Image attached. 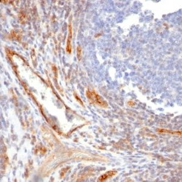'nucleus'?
Listing matches in <instances>:
<instances>
[{
  "instance_id": "5",
  "label": "nucleus",
  "mask_w": 182,
  "mask_h": 182,
  "mask_svg": "<svg viewBox=\"0 0 182 182\" xmlns=\"http://www.w3.org/2000/svg\"><path fill=\"white\" fill-rule=\"evenodd\" d=\"M77 55L78 56V58L80 59V57L81 56V49L80 48V47L78 46L77 48Z\"/></svg>"
},
{
  "instance_id": "3",
  "label": "nucleus",
  "mask_w": 182,
  "mask_h": 182,
  "mask_svg": "<svg viewBox=\"0 0 182 182\" xmlns=\"http://www.w3.org/2000/svg\"><path fill=\"white\" fill-rule=\"evenodd\" d=\"M116 174V172L114 170H111V171H108L104 174L103 175H102L101 176L99 177L98 179V181H105L106 180L108 179L109 178L112 177V176L115 175Z\"/></svg>"
},
{
  "instance_id": "4",
  "label": "nucleus",
  "mask_w": 182,
  "mask_h": 182,
  "mask_svg": "<svg viewBox=\"0 0 182 182\" xmlns=\"http://www.w3.org/2000/svg\"><path fill=\"white\" fill-rule=\"evenodd\" d=\"M158 132H162V133H168V134H174V135H181V132H179V131H171V130H168V129H158Z\"/></svg>"
},
{
  "instance_id": "2",
  "label": "nucleus",
  "mask_w": 182,
  "mask_h": 182,
  "mask_svg": "<svg viewBox=\"0 0 182 182\" xmlns=\"http://www.w3.org/2000/svg\"><path fill=\"white\" fill-rule=\"evenodd\" d=\"M69 37H68V39L67 41V46H66V50L67 52L71 54V50H72V48H71V38H72V27L71 25L69 24Z\"/></svg>"
},
{
  "instance_id": "1",
  "label": "nucleus",
  "mask_w": 182,
  "mask_h": 182,
  "mask_svg": "<svg viewBox=\"0 0 182 182\" xmlns=\"http://www.w3.org/2000/svg\"><path fill=\"white\" fill-rule=\"evenodd\" d=\"M86 95L89 100L92 102V103L98 105L99 106L103 107H107V104L106 102L102 99L100 95L96 94L94 90H89L86 91Z\"/></svg>"
}]
</instances>
